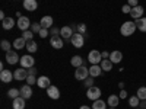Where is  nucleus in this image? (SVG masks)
<instances>
[{"label":"nucleus","mask_w":146,"mask_h":109,"mask_svg":"<svg viewBox=\"0 0 146 109\" xmlns=\"http://www.w3.org/2000/svg\"><path fill=\"white\" fill-rule=\"evenodd\" d=\"M136 29H137L136 22L127 20V22H124L123 25H121V28H120V33L123 35V36H130V35H133V33L136 32Z\"/></svg>","instance_id":"1"},{"label":"nucleus","mask_w":146,"mask_h":109,"mask_svg":"<svg viewBox=\"0 0 146 109\" xmlns=\"http://www.w3.org/2000/svg\"><path fill=\"white\" fill-rule=\"evenodd\" d=\"M70 42L73 44V47L75 48H82L85 45V36L79 32H75L73 33V36L70 38Z\"/></svg>","instance_id":"2"},{"label":"nucleus","mask_w":146,"mask_h":109,"mask_svg":"<svg viewBox=\"0 0 146 109\" xmlns=\"http://www.w3.org/2000/svg\"><path fill=\"white\" fill-rule=\"evenodd\" d=\"M88 77H89V68H88V67H85V66L82 64L80 67L76 68V71H75V79H78V80H85V79H88Z\"/></svg>","instance_id":"3"},{"label":"nucleus","mask_w":146,"mask_h":109,"mask_svg":"<svg viewBox=\"0 0 146 109\" xmlns=\"http://www.w3.org/2000/svg\"><path fill=\"white\" fill-rule=\"evenodd\" d=\"M101 89L100 87H96V86H92V87H88L86 90V96H88V99L91 100H96V99H100L101 98Z\"/></svg>","instance_id":"4"},{"label":"nucleus","mask_w":146,"mask_h":109,"mask_svg":"<svg viewBox=\"0 0 146 109\" xmlns=\"http://www.w3.org/2000/svg\"><path fill=\"white\" fill-rule=\"evenodd\" d=\"M34 64H35V60H34V57L32 55H22L21 57V67L22 68H31V67H34Z\"/></svg>","instance_id":"5"},{"label":"nucleus","mask_w":146,"mask_h":109,"mask_svg":"<svg viewBox=\"0 0 146 109\" xmlns=\"http://www.w3.org/2000/svg\"><path fill=\"white\" fill-rule=\"evenodd\" d=\"M88 60H89V63L91 64H100L102 61V55L100 51H96V50H92L89 54H88Z\"/></svg>","instance_id":"6"},{"label":"nucleus","mask_w":146,"mask_h":109,"mask_svg":"<svg viewBox=\"0 0 146 109\" xmlns=\"http://www.w3.org/2000/svg\"><path fill=\"white\" fill-rule=\"evenodd\" d=\"M143 12H145V9L140 6V5H137V6H135V7H131V12H130V16L133 18V19H140V18H143Z\"/></svg>","instance_id":"7"},{"label":"nucleus","mask_w":146,"mask_h":109,"mask_svg":"<svg viewBox=\"0 0 146 109\" xmlns=\"http://www.w3.org/2000/svg\"><path fill=\"white\" fill-rule=\"evenodd\" d=\"M13 79H15V76L10 70H2L0 71V80H2L3 83H10Z\"/></svg>","instance_id":"8"},{"label":"nucleus","mask_w":146,"mask_h":109,"mask_svg":"<svg viewBox=\"0 0 146 109\" xmlns=\"http://www.w3.org/2000/svg\"><path fill=\"white\" fill-rule=\"evenodd\" d=\"M16 23H18V28H19V29L28 31V28H29V25H31V20H29V18H27V16H21Z\"/></svg>","instance_id":"9"},{"label":"nucleus","mask_w":146,"mask_h":109,"mask_svg":"<svg viewBox=\"0 0 146 109\" xmlns=\"http://www.w3.org/2000/svg\"><path fill=\"white\" fill-rule=\"evenodd\" d=\"M6 61L10 64V66H13V64H16L18 61H19V55H18V53L16 51H7L6 53Z\"/></svg>","instance_id":"10"},{"label":"nucleus","mask_w":146,"mask_h":109,"mask_svg":"<svg viewBox=\"0 0 146 109\" xmlns=\"http://www.w3.org/2000/svg\"><path fill=\"white\" fill-rule=\"evenodd\" d=\"M63 42H64V39L62 38V36H58V35L51 36V39H50L51 47H53V48H56V50H60V48H63V45H64Z\"/></svg>","instance_id":"11"},{"label":"nucleus","mask_w":146,"mask_h":109,"mask_svg":"<svg viewBox=\"0 0 146 109\" xmlns=\"http://www.w3.org/2000/svg\"><path fill=\"white\" fill-rule=\"evenodd\" d=\"M102 68H101V66L100 64H92L91 67H89V76L91 77H100L101 74H102Z\"/></svg>","instance_id":"12"},{"label":"nucleus","mask_w":146,"mask_h":109,"mask_svg":"<svg viewBox=\"0 0 146 109\" xmlns=\"http://www.w3.org/2000/svg\"><path fill=\"white\" fill-rule=\"evenodd\" d=\"M13 76H15V80H27V77H28V70L27 68H18V70H15V73H13Z\"/></svg>","instance_id":"13"},{"label":"nucleus","mask_w":146,"mask_h":109,"mask_svg":"<svg viewBox=\"0 0 146 109\" xmlns=\"http://www.w3.org/2000/svg\"><path fill=\"white\" fill-rule=\"evenodd\" d=\"M73 29H72V26H63L62 29H60V36H62L63 39H70L72 36H73Z\"/></svg>","instance_id":"14"},{"label":"nucleus","mask_w":146,"mask_h":109,"mask_svg":"<svg viewBox=\"0 0 146 109\" xmlns=\"http://www.w3.org/2000/svg\"><path fill=\"white\" fill-rule=\"evenodd\" d=\"M36 84H38V87H41V89H48V87L51 86L50 79H48L47 76H41V77H38V80H36Z\"/></svg>","instance_id":"15"},{"label":"nucleus","mask_w":146,"mask_h":109,"mask_svg":"<svg viewBox=\"0 0 146 109\" xmlns=\"http://www.w3.org/2000/svg\"><path fill=\"white\" fill-rule=\"evenodd\" d=\"M38 7V3L36 0H23V9L28 10V12H34Z\"/></svg>","instance_id":"16"},{"label":"nucleus","mask_w":146,"mask_h":109,"mask_svg":"<svg viewBox=\"0 0 146 109\" xmlns=\"http://www.w3.org/2000/svg\"><path fill=\"white\" fill-rule=\"evenodd\" d=\"M25 100L27 99H23L22 96H19V98L13 99V102H12V108L13 109H25V105H27Z\"/></svg>","instance_id":"17"},{"label":"nucleus","mask_w":146,"mask_h":109,"mask_svg":"<svg viewBox=\"0 0 146 109\" xmlns=\"http://www.w3.org/2000/svg\"><path fill=\"white\" fill-rule=\"evenodd\" d=\"M47 95H48V98L57 100V99L60 98V90H58V87H56V86H50V87L47 89Z\"/></svg>","instance_id":"18"},{"label":"nucleus","mask_w":146,"mask_h":109,"mask_svg":"<svg viewBox=\"0 0 146 109\" xmlns=\"http://www.w3.org/2000/svg\"><path fill=\"white\" fill-rule=\"evenodd\" d=\"M21 96L23 99H29L32 98V87L29 86V84H25V86L21 87Z\"/></svg>","instance_id":"19"},{"label":"nucleus","mask_w":146,"mask_h":109,"mask_svg":"<svg viewBox=\"0 0 146 109\" xmlns=\"http://www.w3.org/2000/svg\"><path fill=\"white\" fill-rule=\"evenodd\" d=\"M40 23H41L42 28L50 29V28H53V18H51V16H42Z\"/></svg>","instance_id":"20"},{"label":"nucleus","mask_w":146,"mask_h":109,"mask_svg":"<svg viewBox=\"0 0 146 109\" xmlns=\"http://www.w3.org/2000/svg\"><path fill=\"white\" fill-rule=\"evenodd\" d=\"M118 103H120V96H117V95H111L107 100V105L110 108H117Z\"/></svg>","instance_id":"21"},{"label":"nucleus","mask_w":146,"mask_h":109,"mask_svg":"<svg viewBox=\"0 0 146 109\" xmlns=\"http://www.w3.org/2000/svg\"><path fill=\"white\" fill-rule=\"evenodd\" d=\"M110 60H111L113 64H117L123 60V54H121V51H113L111 54H110Z\"/></svg>","instance_id":"22"},{"label":"nucleus","mask_w":146,"mask_h":109,"mask_svg":"<svg viewBox=\"0 0 146 109\" xmlns=\"http://www.w3.org/2000/svg\"><path fill=\"white\" fill-rule=\"evenodd\" d=\"M23 47H27V39L25 38H16L13 41V48L15 50H22Z\"/></svg>","instance_id":"23"},{"label":"nucleus","mask_w":146,"mask_h":109,"mask_svg":"<svg viewBox=\"0 0 146 109\" xmlns=\"http://www.w3.org/2000/svg\"><path fill=\"white\" fill-rule=\"evenodd\" d=\"M2 25H3V29L9 31V29H12V28L15 26V20L12 19V18H6V19H3Z\"/></svg>","instance_id":"24"},{"label":"nucleus","mask_w":146,"mask_h":109,"mask_svg":"<svg viewBox=\"0 0 146 109\" xmlns=\"http://www.w3.org/2000/svg\"><path fill=\"white\" fill-rule=\"evenodd\" d=\"M70 64L73 66V67H80L82 64H83V60H82V57L80 55H73L72 57V60H70Z\"/></svg>","instance_id":"25"},{"label":"nucleus","mask_w":146,"mask_h":109,"mask_svg":"<svg viewBox=\"0 0 146 109\" xmlns=\"http://www.w3.org/2000/svg\"><path fill=\"white\" fill-rule=\"evenodd\" d=\"M136 26L140 32H146V18H140V19H136Z\"/></svg>","instance_id":"26"},{"label":"nucleus","mask_w":146,"mask_h":109,"mask_svg":"<svg viewBox=\"0 0 146 109\" xmlns=\"http://www.w3.org/2000/svg\"><path fill=\"white\" fill-rule=\"evenodd\" d=\"M27 50L29 51V53H36V50H38V45H36V42L34 41V39H29V41H27Z\"/></svg>","instance_id":"27"},{"label":"nucleus","mask_w":146,"mask_h":109,"mask_svg":"<svg viewBox=\"0 0 146 109\" xmlns=\"http://www.w3.org/2000/svg\"><path fill=\"white\" fill-rule=\"evenodd\" d=\"M92 109H107V102H104L101 99H96L92 103Z\"/></svg>","instance_id":"28"},{"label":"nucleus","mask_w":146,"mask_h":109,"mask_svg":"<svg viewBox=\"0 0 146 109\" xmlns=\"http://www.w3.org/2000/svg\"><path fill=\"white\" fill-rule=\"evenodd\" d=\"M113 63H111V60H110V58H107V60H102V63H101V68L104 70V71H110V70H111L113 68Z\"/></svg>","instance_id":"29"},{"label":"nucleus","mask_w":146,"mask_h":109,"mask_svg":"<svg viewBox=\"0 0 146 109\" xmlns=\"http://www.w3.org/2000/svg\"><path fill=\"white\" fill-rule=\"evenodd\" d=\"M139 103H140V99L137 98V95L130 96V98H129V105H130L131 108H137V106H139Z\"/></svg>","instance_id":"30"},{"label":"nucleus","mask_w":146,"mask_h":109,"mask_svg":"<svg viewBox=\"0 0 146 109\" xmlns=\"http://www.w3.org/2000/svg\"><path fill=\"white\" fill-rule=\"evenodd\" d=\"M7 96H9L10 99L19 98V96H21V89H10V90L7 92Z\"/></svg>","instance_id":"31"},{"label":"nucleus","mask_w":146,"mask_h":109,"mask_svg":"<svg viewBox=\"0 0 146 109\" xmlns=\"http://www.w3.org/2000/svg\"><path fill=\"white\" fill-rule=\"evenodd\" d=\"M12 45H13V44H10L7 39H2V42H0V48H2V50L3 51H10V48H12Z\"/></svg>","instance_id":"32"},{"label":"nucleus","mask_w":146,"mask_h":109,"mask_svg":"<svg viewBox=\"0 0 146 109\" xmlns=\"http://www.w3.org/2000/svg\"><path fill=\"white\" fill-rule=\"evenodd\" d=\"M136 95H137V98H139L140 100H145V99H146V87H145V86L139 87Z\"/></svg>","instance_id":"33"},{"label":"nucleus","mask_w":146,"mask_h":109,"mask_svg":"<svg viewBox=\"0 0 146 109\" xmlns=\"http://www.w3.org/2000/svg\"><path fill=\"white\" fill-rule=\"evenodd\" d=\"M22 38H25L27 41L34 39V32H32V31H23V32H22Z\"/></svg>","instance_id":"34"},{"label":"nucleus","mask_w":146,"mask_h":109,"mask_svg":"<svg viewBox=\"0 0 146 109\" xmlns=\"http://www.w3.org/2000/svg\"><path fill=\"white\" fill-rule=\"evenodd\" d=\"M42 29V26H41V23H32V28H31V31L34 32V33H40V31Z\"/></svg>","instance_id":"35"},{"label":"nucleus","mask_w":146,"mask_h":109,"mask_svg":"<svg viewBox=\"0 0 146 109\" xmlns=\"http://www.w3.org/2000/svg\"><path fill=\"white\" fill-rule=\"evenodd\" d=\"M36 80H38V79H36L34 74H28V77H27V83L29 84V86H32V84H35L36 83Z\"/></svg>","instance_id":"36"},{"label":"nucleus","mask_w":146,"mask_h":109,"mask_svg":"<svg viewBox=\"0 0 146 109\" xmlns=\"http://www.w3.org/2000/svg\"><path fill=\"white\" fill-rule=\"evenodd\" d=\"M78 32L85 35V33H86V25H85V23H79V25H78Z\"/></svg>","instance_id":"37"},{"label":"nucleus","mask_w":146,"mask_h":109,"mask_svg":"<svg viewBox=\"0 0 146 109\" xmlns=\"http://www.w3.org/2000/svg\"><path fill=\"white\" fill-rule=\"evenodd\" d=\"M83 83H85V86H86V87H92L94 86V79L92 77H88V79L83 80Z\"/></svg>","instance_id":"38"},{"label":"nucleus","mask_w":146,"mask_h":109,"mask_svg":"<svg viewBox=\"0 0 146 109\" xmlns=\"http://www.w3.org/2000/svg\"><path fill=\"white\" fill-rule=\"evenodd\" d=\"M48 33H50V31H48V29H45V28H42L41 31H40V36H41V38L44 39V38H47V36H48Z\"/></svg>","instance_id":"39"},{"label":"nucleus","mask_w":146,"mask_h":109,"mask_svg":"<svg viewBox=\"0 0 146 109\" xmlns=\"http://www.w3.org/2000/svg\"><path fill=\"white\" fill-rule=\"evenodd\" d=\"M121 12H123V13H129V15H130V12H131V6L124 5L123 7H121Z\"/></svg>","instance_id":"40"},{"label":"nucleus","mask_w":146,"mask_h":109,"mask_svg":"<svg viewBox=\"0 0 146 109\" xmlns=\"http://www.w3.org/2000/svg\"><path fill=\"white\" fill-rule=\"evenodd\" d=\"M50 35H51V36L60 35V29H58V28H50Z\"/></svg>","instance_id":"41"},{"label":"nucleus","mask_w":146,"mask_h":109,"mask_svg":"<svg viewBox=\"0 0 146 109\" xmlns=\"http://www.w3.org/2000/svg\"><path fill=\"white\" fill-rule=\"evenodd\" d=\"M118 96H120V99H126V98H127V90L121 89V90H120V95H118Z\"/></svg>","instance_id":"42"},{"label":"nucleus","mask_w":146,"mask_h":109,"mask_svg":"<svg viewBox=\"0 0 146 109\" xmlns=\"http://www.w3.org/2000/svg\"><path fill=\"white\" fill-rule=\"evenodd\" d=\"M127 5L131 6V7H135V6H137L139 3H137V0H127Z\"/></svg>","instance_id":"43"},{"label":"nucleus","mask_w":146,"mask_h":109,"mask_svg":"<svg viewBox=\"0 0 146 109\" xmlns=\"http://www.w3.org/2000/svg\"><path fill=\"white\" fill-rule=\"evenodd\" d=\"M28 74H36V68L35 67H31V68H28Z\"/></svg>","instance_id":"44"},{"label":"nucleus","mask_w":146,"mask_h":109,"mask_svg":"<svg viewBox=\"0 0 146 109\" xmlns=\"http://www.w3.org/2000/svg\"><path fill=\"white\" fill-rule=\"evenodd\" d=\"M101 55H102V60L110 58V53H108V51H102V53H101Z\"/></svg>","instance_id":"45"},{"label":"nucleus","mask_w":146,"mask_h":109,"mask_svg":"<svg viewBox=\"0 0 146 109\" xmlns=\"http://www.w3.org/2000/svg\"><path fill=\"white\" fill-rule=\"evenodd\" d=\"M139 108H140V109H146V99H145V100H140Z\"/></svg>","instance_id":"46"},{"label":"nucleus","mask_w":146,"mask_h":109,"mask_svg":"<svg viewBox=\"0 0 146 109\" xmlns=\"http://www.w3.org/2000/svg\"><path fill=\"white\" fill-rule=\"evenodd\" d=\"M80 109H92V108H91V106H86V105H82Z\"/></svg>","instance_id":"47"},{"label":"nucleus","mask_w":146,"mask_h":109,"mask_svg":"<svg viewBox=\"0 0 146 109\" xmlns=\"http://www.w3.org/2000/svg\"><path fill=\"white\" fill-rule=\"evenodd\" d=\"M0 19H2V20H3V19H6V16H5L3 12H0Z\"/></svg>","instance_id":"48"},{"label":"nucleus","mask_w":146,"mask_h":109,"mask_svg":"<svg viewBox=\"0 0 146 109\" xmlns=\"http://www.w3.org/2000/svg\"><path fill=\"white\" fill-rule=\"evenodd\" d=\"M118 87L120 89H124V83H118Z\"/></svg>","instance_id":"49"},{"label":"nucleus","mask_w":146,"mask_h":109,"mask_svg":"<svg viewBox=\"0 0 146 109\" xmlns=\"http://www.w3.org/2000/svg\"><path fill=\"white\" fill-rule=\"evenodd\" d=\"M108 109H115V108H108Z\"/></svg>","instance_id":"50"},{"label":"nucleus","mask_w":146,"mask_h":109,"mask_svg":"<svg viewBox=\"0 0 146 109\" xmlns=\"http://www.w3.org/2000/svg\"><path fill=\"white\" fill-rule=\"evenodd\" d=\"M136 109H140V108H136Z\"/></svg>","instance_id":"51"}]
</instances>
